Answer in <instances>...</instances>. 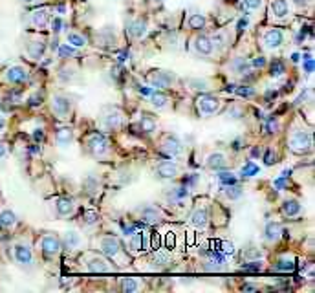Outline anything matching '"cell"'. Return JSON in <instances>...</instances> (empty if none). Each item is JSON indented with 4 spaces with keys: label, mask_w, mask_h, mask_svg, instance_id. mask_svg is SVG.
I'll list each match as a JSON object with an SVG mask.
<instances>
[{
    "label": "cell",
    "mask_w": 315,
    "mask_h": 293,
    "mask_svg": "<svg viewBox=\"0 0 315 293\" xmlns=\"http://www.w3.org/2000/svg\"><path fill=\"white\" fill-rule=\"evenodd\" d=\"M87 270L92 273H108V271H112V266L103 256H92L87 262Z\"/></svg>",
    "instance_id": "18"
},
{
    "label": "cell",
    "mask_w": 315,
    "mask_h": 293,
    "mask_svg": "<svg viewBox=\"0 0 315 293\" xmlns=\"http://www.w3.org/2000/svg\"><path fill=\"white\" fill-rule=\"evenodd\" d=\"M121 121H123V114H121L118 108H105L103 110V114H101V125H103V128H106V130L118 128L119 125H121Z\"/></svg>",
    "instance_id": "13"
},
{
    "label": "cell",
    "mask_w": 315,
    "mask_h": 293,
    "mask_svg": "<svg viewBox=\"0 0 315 293\" xmlns=\"http://www.w3.org/2000/svg\"><path fill=\"white\" fill-rule=\"evenodd\" d=\"M151 103L158 110H163V108H167V106H169V97L163 96V94H160V92H154V94L151 96Z\"/></svg>",
    "instance_id": "33"
},
{
    "label": "cell",
    "mask_w": 315,
    "mask_h": 293,
    "mask_svg": "<svg viewBox=\"0 0 315 293\" xmlns=\"http://www.w3.org/2000/svg\"><path fill=\"white\" fill-rule=\"evenodd\" d=\"M178 172H180L178 165L173 163V161H161L156 167V176L160 180H174L178 176Z\"/></svg>",
    "instance_id": "15"
},
{
    "label": "cell",
    "mask_w": 315,
    "mask_h": 293,
    "mask_svg": "<svg viewBox=\"0 0 315 293\" xmlns=\"http://www.w3.org/2000/svg\"><path fill=\"white\" fill-rule=\"evenodd\" d=\"M247 68H249V63H246V59H235L233 63H231V70H233L235 73H238V75H242V73L247 72Z\"/></svg>",
    "instance_id": "37"
},
{
    "label": "cell",
    "mask_w": 315,
    "mask_h": 293,
    "mask_svg": "<svg viewBox=\"0 0 315 293\" xmlns=\"http://www.w3.org/2000/svg\"><path fill=\"white\" fill-rule=\"evenodd\" d=\"M152 2H154V4H160V2H163V0H152Z\"/></svg>",
    "instance_id": "50"
},
{
    "label": "cell",
    "mask_w": 315,
    "mask_h": 293,
    "mask_svg": "<svg viewBox=\"0 0 315 293\" xmlns=\"http://www.w3.org/2000/svg\"><path fill=\"white\" fill-rule=\"evenodd\" d=\"M96 218H97L96 213H87V215L82 216V220H84V224H87V225H92V224H94V222H96Z\"/></svg>",
    "instance_id": "47"
},
{
    "label": "cell",
    "mask_w": 315,
    "mask_h": 293,
    "mask_svg": "<svg viewBox=\"0 0 315 293\" xmlns=\"http://www.w3.org/2000/svg\"><path fill=\"white\" fill-rule=\"evenodd\" d=\"M290 15L288 0H271L270 2V18L275 22H284Z\"/></svg>",
    "instance_id": "11"
},
{
    "label": "cell",
    "mask_w": 315,
    "mask_h": 293,
    "mask_svg": "<svg viewBox=\"0 0 315 293\" xmlns=\"http://www.w3.org/2000/svg\"><path fill=\"white\" fill-rule=\"evenodd\" d=\"M293 268H295V258L290 255L280 256L279 260H277V266H275V270L277 271H292Z\"/></svg>",
    "instance_id": "31"
},
{
    "label": "cell",
    "mask_w": 315,
    "mask_h": 293,
    "mask_svg": "<svg viewBox=\"0 0 315 293\" xmlns=\"http://www.w3.org/2000/svg\"><path fill=\"white\" fill-rule=\"evenodd\" d=\"M196 106L202 115H215L222 108V101L215 96H200L196 101Z\"/></svg>",
    "instance_id": "6"
},
{
    "label": "cell",
    "mask_w": 315,
    "mask_h": 293,
    "mask_svg": "<svg viewBox=\"0 0 315 293\" xmlns=\"http://www.w3.org/2000/svg\"><path fill=\"white\" fill-rule=\"evenodd\" d=\"M27 77H30V72L22 64H13L4 72V79L9 84H20V82L27 81Z\"/></svg>",
    "instance_id": "10"
},
{
    "label": "cell",
    "mask_w": 315,
    "mask_h": 293,
    "mask_svg": "<svg viewBox=\"0 0 315 293\" xmlns=\"http://www.w3.org/2000/svg\"><path fill=\"white\" fill-rule=\"evenodd\" d=\"M224 194L229 200H238L242 196V187L237 185V183H229V185H224Z\"/></svg>",
    "instance_id": "32"
},
{
    "label": "cell",
    "mask_w": 315,
    "mask_h": 293,
    "mask_svg": "<svg viewBox=\"0 0 315 293\" xmlns=\"http://www.w3.org/2000/svg\"><path fill=\"white\" fill-rule=\"evenodd\" d=\"M55 141L59 145H70L73 141V130L70 127H61L57 132H55Z\"/></svg>",
    "instance_id": "28"
},
{
    "label": "cell",
    "mask_w": 315,
    "mask_h": 293,
    "mask_svg": "<svg viewBox=\"0 0 315 293\" xmlns=\"http://www.w3.org/2000/svg\"><path fill=\"white\" fill-rule=\"evenodd\" d=\"M282 44H284L282 30H279V27H270V30H266L264 35H262V46H264V50L275 51V50H279Z\"/></svg>",
    "instance_id": "4"
},
{
    "label": "cell",
    "mask_w": 315,
    "mask_h": 293,
    "mask_svg": "<svg viewBox=\"0 0 315 293\" xmlns=\"http://www.w3.org/2000/svg\"><path fill=\"white\" fill-rule=\"evenodd\" d=\"M127 32L132 39H143L147 33V22L143 18H136V20H132V22L128 24Z\"/></svg>",
    "instance_id": "24"
},
{
    "label": "cell",
    "mask_w": 315,
    "mask_h": 293,
    "mask_svg": "<svg viewBox=\"0 0 315 293\" xmlns=\"http://www.w3.org/2000/svg\"><path fill=\"white\" fill-rule=\"evenodd\" d=\"M55 211L59 216H70L75 211V201L70 198H59L55 201Z\"/></svg>",
    "instance_id": "26"
},
{
    "label": "cell",
    "mask_w": 315,
    "mask_h": 293,
    "mask_svg": "<svg viewBox=\"0 0 315 293\" xmlns=\"http://www.w3.org/2000/svg\"><path fill=\"white\" fill-rule=\"evenodd\" d=\"M6 127V121H4V119H2V118H0V130H2V128H4Z\"/></svg>",
    "instance_id": "49"
},
{
    "label": "cell",
    "mask_w": 315,
    "mask_h": 293,
    "mask_svg": "<svg viewBox=\"0 0 315 293\" xmlns=\"http://www.w3.org/2000/svg\"><path fill=\"white\" fill-rule=\"evenodd\" d=\"M73 53H75V50H73V46H70V44H63L59 48L61 57H66V55H73Z\"/></svg>",
    "instance_id": "44"
},
{
    "label": "cell",
    "mask_w": 315,
    "mask_h": 293,
    "mask_svg": "<svg viewBox=\"0 0 315 293\" xmlns=\"http://www.w3.org/2000/svg\"><path fill=\"white\" fill-rule=\"evenodd\" d=\"M280 235H282V227H280L279 222H268L264 227V238L268 240L270 244L277 242L280 238Z\"/></svg>",
    "instance_id": "25"
},
{
    "label": "cell",
    "mask_w": 315,
    "mask_h": 293,
    "mask_svg": "<svg viewBox=\"0 0 315 293\" xmlns=\"http://www.w3.org/2000/svg\"><path fill=\"white\" fill-rule=\"evenodd\" d=\"M192 48H194V51H196L198 55H204V57H209V55H213V51H215V46L211 42L209 35H198L196 39H194Z\"/></svg>",
    "instance_id": "16"
},
{
    "label": "cell",
    "mask_w": 315,
    "mask_h": 293,
    "mask_svg": "<svg viewBox=\"0 0 315 293\" xmlns=\"http://www.w3.org/2000/svg\"><path fill=\"white\" fill-rule=\"evenodd\" d=\"M50 11L46 8L42 9H35L32 13V24L37 27V30H44L46 26H48V22H50Z\"/></svg>",
    "instance_id": "23"
},
{
    "label": "cell",
    "mask_w": 315,
    "mask_h": 293,
    "mask_svg": "<svg viewBox=\"0 0 315 293\" xmlns=\"http://www.w3.org/2000/svg\"><path fill=\"white\" fill-rule=\"evenodd\" d=\"M161 146H163V151L169 156H178L183 151V143L176 136H165L161 139Z\"/></svg>",
    "instance_id": "19"
},
{
    "label": "cell",
    "mask_w": 315,
    "mask_h": 293,
    "mask_svg": "<svg viewBox=\"0 0 315 293\" xmlns=\"http://www.w3.org/2000/svg\"><path fill=\"white\" fill-rule=\"evenodd\" d=\"M41 249H42V253L48 255V256L59 255V251L63 249V246H61V238L57 237V235H53V233L44 235L42 240H41Z\"/></svg>",
    "instance_id": "14"
},
{
    "label": "cell",
    "mask_w": 315,
    "mask_h": 293,
    "mask_svg": "<svg viewBox=\"0 0 315 293\" xmlns=\"http://www.w3.org/2000/svg\"><path fill=\"white\" fill-rule=\"evenodd\" d=\"M244 270L246 271H259V270H262V262L259 260V258H256V260H249L246 266H244Z\"/></svg>",
    "instance_id": "42"
},
{
    "label": "cell",
    "mask_w": 315,
    "mask_h": 293,
    "mask_svg": "<svg viewBox=\"0 0 315 293\" xmlns=\"http://www.w3.org/2000/svg\"><path fill=\"white\" fill-rule=\"evenodd\" d=\"M73 103L66 94H55L51 97V112L59 119H68L72 115Z\"/></svg>",
    "instance_id": "2"
},
{
    "label": "cell",
    "mask_w": 315,
    "mask_h": 293,
    "mask_svg": "<svg viewBox=\"0 0 315 293\" xmlns=\"http://www.w3.org/2000/svg\"><path fill=\"white\" fill-rule=\"evenodd\" d=\"M302 206H301V201L297 200H286L284 201V206H282V215L284 216H297L299 213H301Z\"/></svg>",
    "instance_id": "29"
},
{
    "label": "cell",
    "mask_w": 315,
    "mask_h": 293,
    "mask_svg": "<svg viewBox=\"0 0 315 293\" xmlns=\"http://www.w3.org/2000/svg\"><path fill=\"white\" fill-rule=\"evenodd\" d=\"M66 41H68L70 46H73V48H82V46L87 44V41H84V37L79 35V33L72 32L66 35Z\"/></svg>",
    "instance_id": "36"
},
{
    "label": "cell",
    "mask_w": 315,
    "mask_h": 293,
    "mask_svg": "<svg viewBox=\"0 0 315 293\" xmlns=\"http://www.w3.org/2000/svg\"><path fill=\"white\" fill-rule=\"evenodd\" d=\"M127 247H128V251L132 253V255H137V253H143V251H149V249H151V235H149V233H136V235H132V237L128 238Z\"/></svg>",
    "instance_id": "7"
},
{
    "label": "cell",
    "mask_w": 315,
    "mask_h": 293,
    "mask_svg": "<svg viewBox=\"0 0 315 293\" xmlns=\"http://www.w3.org/2000/svg\"><path fill=\"white\" fill-rule=\"evenodd\" d=\"M22 2H26V4H30V2H35V0H22Z\"/></svg>",
    "instance_id": "51"
},
{
    "label": "cell",
    "mask_w": 315,
    "mask_h": 293,
    "mask_svg": "<svg viewBox=\"0 0 315 293\" xmlns=\"http://www.w3.org/2000/svg\"><path fill=\"white\" fill-rule=\"evenodd\" d=\"M141 128L143 132H154L156 130V121L154 118H151V115H141Z\"/></svg>",
    "instance_id": "40"
},
{
    "label": "cell",
    "mask_w": 315,
    "mask_h": 293,
    "mask_svg": "<svg viewBox=\"0 0 315 293\" xmlns=\"http://www.w3.org/2000/svg\"><path fill=\"white\" fill-rule=\"evenodd\" d=\"M27 55L32 57L33 61H39L44 55L46 51V41L44 39H33L30 44H27Z\"/></svg>",
    "instance_id": "22"
},
{
    "label": "cell",
    "mask_w": 315,
    "mask_h": 293,
    "mask_svg": "<svg viewBox=\"0 0 315 293\" xmlns=\"http://www.w3.org/2000/svg\"><path fill=\"white\" fill-rule=\"evenodd\" d=\"M242 6L249 13H259L264 8V0H242Z\"/></svg>",
    "instance_id": "35"
},
{
    "label": "cell",
    "mask_w": 315,
    "mask_h": 293,
    "mask_svg": "<svg viewBox=\"0 0 315 293\" xmlns=\"http://www.w3.org/2000/svg\"><path fill=\"white\" fill-rule=\"evenodd\" d=\"M189 224L198 231L207 229V225H209V207L204 206V203H198L191 213V216H189Z\"/></svg>",
    "instance_id": "5"
},
{
    "label": "cell",
    "mask_w": 315,
    "mask_h": 293,
    "mask_svg": "<svg viewBox=\"0 0 315 293\" xmlns=\"http://www.w3.org/2000/svg\"><path fill=\"white\" fill-rule=\"evenodd\" d=\"M220 182L224 183V185H229V183H237V180H235V174L222 172L220 174Z\"/></svg>",
    "instance_id": "43"
},
{
    "label": "cell",
    "mask_w": 315,
    "mask_h": 293,
    "mask_svg": "<svg viewBox=\"0 0 315 293\" xmlns=\"http://www.w3.org/2000/svg\"><path fill=\"white\" fill-rule=\"evenodd\" d=\"M4 156H6V145H4L2 141H0V160H2Z\"/></svg>",
    "instance_id": "48"
},
{
    "label": "cell",
    "mask_w": 315,
    "mask_h": 293,
    "mask_svg": "<svg viewBox=\"0 0 315 293\" xmlns=\"http://www.w3.org/2000/svg\"><path fill=\"white\" fill-rule=\"evenodd\" d=\"M15 224H17V216H15V213L11 209H4L0 211V225L2 227H15Z\"/></svg>",
    "instance_id": "30"
},
{
    "label": "cell",
    "mask_w": 315,
    "mask_h": 293,
    "mask_svg": "<svg viewBox=\"0 0 315 293\" xmlns=\"http://www.w3.org/2000/svg\"><path fill=\"white\" fill-rule=\"evenodd\" d=\"M266 63H268V61H266V57H255V59H253V63H251V66H255V68H264L266 66Z\"/></svg>",
    "instance_id": "45"
},
{
    "label": "cell",
    "mask_w": 315,
    "mask_h": 293,
    "mask_svg": "<svg viewBox=\"0 0 315 293\" xmlns=\"http://www.w3.org/2000/svg\"><path fill=\"white\" fill-rule=\"evenodd\" d=\"M61 246L68 251H75L79 246H81V235L75 229H70L66 233H63V238H61Z\"/></svg>",
    "instance_id": "17"
},
{
    "label": "cell",
    "mask_w": 315,
    "mask_h": 293,
    "mask_svg": "<svg viewBox=\"0 0 315 293\" xmlns=\"http://www.w3.org/2000/svg\"><path fill=\"white\" fill-rule=\"evenodd\" d=\"M302 68L306 70V75H311V72H313V61H311V57H308L306 63H302Z\"/></svg>",
    "instance_id": "46"
},
{
    "label": "cell",
    "mask_w": 315,
    "mask_h": 293,
    "mask_svg": "<svg viewBox=\"0 0 315 293\" xmlns=\"http://www.w3.org/2000/svg\"><path fill=\"white\" fill-rule=\"evenodd\" d=\"M13 255L18 266H22V268H32L33 266V251L27 244H15Z\"/></svg>",
    "instance_id": "12"
},
{
    "label": "cell",
    "mask_w": 315,
    "mask_h": 293,
    "mask_svg": "<svg viewBox=\"0 0 315 293\" xmlns=\"http://www.w3.org/2000/svg\"><path fill=\"white\" fill-rule=\"evenodd\" d=\"M121 289L123 291H137V289H141V284L136 279H123L121 280Z\"/></svg>",
    "instance_id": "38"
},
{
    "label": "cell",
    "mask_w": 315,
    "mask_h": 293,
    "mask_svg": "<svg viewBox=\"0 0 315 293\" xmlns=\"http://www.w3.org/2000/svg\"><path fill=\"white\" fill-rule=\"evenodd\" d=\"M87 146L90 154H94L96 158H103V156L108 152V141L105 139V136H101V134H92L88 137L87 141Z\"/></svg>",
    "instance_id": "9"
},
{
    "label": "cell",
    "mask_w": 315,
    "mask_h": 293,
    "mask_svg": "<svg viewBox=\"0 0 315 293\" xmlns=\"http://www.w3.org/2000/svg\"><path fill=\"white\" fill-rule=\"evenodd\" d=\"M151 264L152 270H163L170 264V255L167 251H161V249H156L151 255Z\"/></svg>",
    "instance_id": "21"
},
{
    "label": "cell",
    "mask_w": 315,
    "mask_h": 293,
    "mask_svg": "<svg viewBox=\"0 0 315 293\" xmlns=\"http://www.w3.org/2000/svg\"><path fill=\"white\" fill-rule=\"evenodd\" d=\"M149 82L154 88H169L176 82V75L173 72H167V70H156L149 75Z\"/></svg>",
    "instance_id": "8"
},
{
    "label": "cell",
    "mask_w": 315,
    "mask_h": 293,
    "mask_svg": "<svg viewBox=\"0 0 315 293\" xmlns=\"http://www.w3.org/2000/svg\"><path fill=\"white\" fill-rule=\"evenodd\" d=\"M204 26H206V18L202 15H191L189 17V27L191 30H204Z\"/></svg>",
    "instance_id": "39"
},
{
    "label": "cell",
    "mask_w": 315,
    "mask_h": 293,
    "mask_svg": "<svg viewBox=\"0 0 315 293\" xmlns=\"http://www.w3.org/2000/svg\"><path fill=\"white\" fill-rule=\"evenodd\" d=\"M141 218L145 224H156L158 220L163 218V213H161L158 207H147V209H143Z\"/></svg>",
    "instance_id": "27"
},
{
    "label": "cell",
    "mask_w": 315,
    "mask_h": 293,
    "mask_svg": "<svg viewBox=\"0 0 315 293\" xmlns=\"http://www.w3.org/2000/svg\"><path fill=\"white\" fill-rule=\"evenodd\" d=\"M290 149L293 152H299V154H304L306 151H310L313 141H311V134L308 130H302V128H295L292 134H290Z\"/></svg>",
    "instance_id": "1"
},
{
    "label": "cell",
    "mask_w": 315,
    "mask_h": 293,
    "mask_svg": "<svg viewBox=\"0 0 315 293\" xmlns=\"http://www.w3.org/2000/svg\"><path fill=\"white\" fill-rule=\"evenodd\" d=\"M191 90H211V82L209 79H189L187 81Z\"/></svg>",
    "instance_id": "34"
},
{
    "label": "cell",
    "mask_w": 315,
    "mask_h": 293,
    "mask_svg": "<svg viewBox=\"0 0 315 293\" xmlns=\"http://www.w3.org/2000/svg\"><path fill=\"white\" fill-rule=\"evenodd\" d=\"M259 172V167H256L253 161H247L246 167L242 169V174L244 176H247V178H251V176H255V174Z\"/></svg>",
    "instance_id": "41"
},
{
    "label": "cell",
    "mask_w": 315,
    "mask_h": 293,
    "mask_svg": "<svg viewBox=\"0 0 315 293\" xmlns=\"http://www.w3.org/2000/svg\"><path fill=\"white\" fill-rule=\"evenodd\" d=\"M97 246H99V251L101 253H105L106 256L114 258V260L123 255V249H121V244H119V240L116 237H110V235H106V237H101L99 240H97Z\"/></svg>",
    "instance_id": "3"
},
{
    "label": "cell",
    "mask_w": 315,
    "mask_h": 293,
    "mask_svg": "<svg viewBox=\"0 0 315 293\" xmlns=\"http://www.w3.org/2000/svg\"><path fill=\"white\" fill-rule=\"evenodd\" d=\"M206 167L209 170H222L227 167V156L224 152H213V154L207 156L206 160Z\"/></svg>",
    "instance_id": "20"
}]
</instances>
